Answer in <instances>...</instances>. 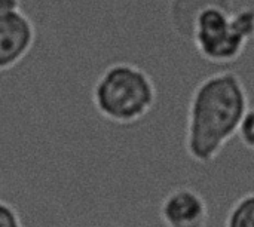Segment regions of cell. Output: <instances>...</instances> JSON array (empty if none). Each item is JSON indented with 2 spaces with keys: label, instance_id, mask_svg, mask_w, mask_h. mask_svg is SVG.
I'll return each instance as SVG.
<instances>
[{
  "label": "cell",
  "instance_id": "11",
  "mask_svg": "<svg viewBox=\"0 0 254 227\" xmlns=\"http://www.w3.org/2000/svg\"><path fill=\"white\" fill-rule=\"evenodd\" d=\"M83 227H100V226H83Z\"/></svg>",
  "mask_w": 254,
  "mask_h": 227
},
{
  "label": "cell",
  "instance_id": "9",
  "mask_svg": "<svg viewBox=\"0 0 254 227\" xmlns=\"http://www.w3.org/2000/svg\"><path fill=\"white\" fill-rule=\"evenodd\" d=\"M237 137L247 150L254 153V106H250L247 109Z\"/></svg>",
  "mask_w": 254,
  "mask_h": 227
},
{
  "label": "cell",
  "instance_id": "1",
  "mask_svg": "<svg viewBox=\"0 0 254 227\" xmlns=\"http://www.w3.org/2000/svg\"><path fill=\"white\" fill-rule=\"evenodd\" d=\"M249 103L247 88L232 70L216 71L198 82L190 94L186 116L188 156L199 165L214 162L238 135Z\"/></svg>",
  "mask_w": 254,
  "mask_h": 227
},
{
  "label": "cell",
  "instance_id": "4",
  "mask_svg": "<svg viewBox=\"0 0 254 227\" xmlns=\"http://www.w3.org/2000/svg\"><path fill=\"white\" fill-rule=\"evenodd\" d=\"M36 27L19 9L0 12V73L16 67L33 49Z\"/></svg>",
  "mask_w": 254,
  "mask_h": 227
},
{
  "label": "cell",
  "instance_id": "5",
  "mask_svg": "<svg viewBox=\"0 0 254 227\" xmlns=\"http://www.w3.org/2000/svg\"><path fill=\"white\" fill-rule=\"evenodd\" d=\"M159 217L165 227H207L210 211L207 201L198 190L177 186L164 196Z\"/></svg>",
  "mask_w": 254,
  "mask_h": 227
},
{
  "label": "cell",
  "instance_id": "10",
  "mask_svg": "<svg viewBox=\"0 0 254 227\" xmlns=\"http://www.w3.org/2000/svg\"><path fill=\"white\" fill-rule=\"evenodd\" d=\"M21 9V0H0V12H13Z\"/></svg>",
  "mask_w": 254,
  "mask_h": 227
},
{
  "label": "cell",
  "instance_id": "7",
  "mask_svg": "<svg viewBox=\"0 0 254 227\" xmlns=\"http://www.w3.org/2000/svg\"><path fill=\"white\" fill-rule=\"evenodd\" d=\"M225 227H254V192L240 196L229 208Z\"/></svg>",
  "mask_w": 254,
  "mask_h": 227
},
{
  "label": "cell",
  "instance_id": "3",
  "mask_svg": "<svg viewBox=\"0 0 254 227\" xmlns=\"http://www.w3.org/2000/svg\"><path fill=\"white\" fill-rule=\"evenodd\" d=\"M253 39L254 7L235 10L220 4H211L198 13L189 37L199 57L217 65L240 59Z\"/></svg>",
  "mask_w": 254,
  "mask_h": 227
},
{
  "label": "cell",
  "instance_id": "8",
  "mask_svg": "<svg viewBox=\"0 0 254 227\" xmlns=\"http://www.w3.org/2000/svg\"><path fill=\"white\" fill-rule=\"evenodd\" d=\"M0 227H24L18 207L3 196H0Z\"/></svg>",
  "mask_w": 254,
  "mask_h": 227
},
{
  "label": "cell",
  "instance_id": "2",
  "mask_svg": "<svg viewBox=\"0 0 254 227\" xmlns=\"http://www.w3.org/2000/svg\"><path fill=\"white\" fill-rule=\"evenodd\" d=\"M158 100L152 76L137 64L119 61L107 65L91 89L94 110L104 120L129 126L144 119Z\"/></svg>",
  "mask_w": 254,
  "mask_h": 227
},
{
  "label": "cell",
  "instance_id": "6",
  "mask_svg": "<svg viewBox=\"0 0 254 227\" xmlns=\"http://www.w3.org/2000/svg\"><path fill=\"white\" fill-rule=\"evenodd\" d=\"M211 4H220L234 9L232 0H171L170 16L174 31L182 37L189 39L195 18L201 10Z\"/></svg>",
  "mask_w": 254,
  "mask_h": 227
}]
</instances>
